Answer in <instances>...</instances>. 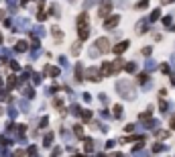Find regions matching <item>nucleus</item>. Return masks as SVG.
Wrapping results in <instances>:
<instances>
[{
	"instance_id": "1",
	"label": "nucleus",
	"mask_w": 175,
	"mask_h": 157,
	"mask_svg": "<svg viewBox=\"0 0 175 157\" xmlns=\"http://www.w3.org/2000/svg\"><path fill=\"white\" fill-rule=\"evenodd\" d=\"M86 21H88V14L82 12L80 18H78V29H80V41H86L88 35H90V29L86 27Z\"/></svg>"
},
{
	"instance_id": "2",
	"label": "nucleus",
	"mask_w": 175,
	"mask_h": 157,
	"mask_svg": "<svg viewBox=\"0 0 175 157\" xmlns=\"http://www.w3.org/2000/svg\"><path fill=\"white\" fill-rule=\"evenodd\" d=\"M110 8H112V2H110V0H104V2L100 4L98 14H100V16H108V14H110Z\"/></svg>"
},
{
	"instance_id": "3",
	"label": "nucleus",
	"mask_w": 175,
	"mask_h": 157,
	"mask_svg": "<svg viewBox=\"0 0 175 157\" xmlns=\"http://www.w3.org/2000/svg\"><path fill=\"white\" fill-rule=\"evenodd\" d=\"M118 23H120V16H118V14H114V16H110V18L104 23V27H106V29H114Z\"/></svg>"
},
{
	"instance_id": "4",
	"label": "nucleus",
	"mask_w": 175,
	"mask_h": 157,
	"mask_svg": "<svg viewBox=\"0 0 175 157\" xmlns=\"http://www.w3.org/2000/svg\"><path fill=\"white\" fill-rule=\"evenodd\" d=\"M96 45H98V49H100V51H108V49H110V43H108V39H98V43H96Z\"/></svg>"
},
{
	"instance_id": "5",
	"label": "nucleus",
	"mask_w": 175,
	"mask_h": 157,
	"mask_svg": "<svg viewBox=\"0 0 175 157\" xmlns=\"http://www.w3.org/2000/svg\"><path fill=\"white\" fill-rule=\"evenodd\" d=\"M45 72H47V76H59V67H53V65H47Z\"/></svg>"
},
{
	"instance_id": "6",
	"label": "nucleus",
	"mask_w": 175,
	"mask_h": 157,
	"mask_svg": "<svg viewBox=\"0 0 175 157\" xmlns=\"http://www.w3.org/2000/svg\"><path fill=\"white\" fill-rule=\"evenodd\" d=\"M102 74H104V76H112V74H114V72H112V65H110V63H104V65H102Z\"/></svg>"
},
{
	"instance_id": "7",
	"label": "nucleus",
	"mask_w": 175,
	"mask_h": 157,
	"mask_svg": "<svg viewBox=\"0 0 175 157\" xmlns=\"http://www.w3.org/2000/svg\"><path fill=\"white\" fill-rule=\"evenodd\" d=\"M126 47H128V43H126V41H124V43H120V45H116V47H114V51H116V53H118V55H120V53H122V51H126Z\"/></svg>"
},
{
	"instance_id": "8",
	"label": "nucleus",
	"mask_w": 175,
	"mask_h": 157,
	"mask_svg": "<svg viewBox=\"0 0 175 157\" xmlns=\"http://www.w3.org/2000/svg\"><path fill=\"white\" fill-rule=\"evenodd\" d=\"M82 117H84V120H90V118H92V112H90V110H84Z\"/></svg>"
},
{
	"instance_id": "9",
	"label": "nucleus",
	"mask_w": 175,
	"mask_h": 157,
	"mask_svg": "<svg viewBox=\"0 0 175 157\" xmlns=\"http://www.w3.org/2000/svg\"><path fill=\"white\" fill-rule=\"evenodd\" d=\"M25 49H27V43H18L16 45V51H25Z\"/></svg>"
},
{
	"instance_id": "10",
	"label": "nucleus",
	"mask_w": 175,
	"mask_h": 157,
	"mask_svg": "<svg viewBox=\"0 0 175 157\" xmlns=\"http://www.w3.org/2000/svg\"><path fill=\"white\" fill-rule=\"evenodd\" d=\"M167 135H169L167 131H157V137H159V139H163V137H167Z\"/></svg>"
},
{
	"instance_id": "11",
	"label": "nucleus",
	"mask_w": 175,
	"mask_h": 157,
	"mask_svg": "<svg viewBox=\"0 0 175 157\" xmlns=\"http://www.w3.org/2000/svg\"><path fill=\"white\" fill-rule=\"evenodd\" d=\"M147 4H149V0H140V2H138V8H145Z\"/></svg>"
},
{
	"instance_id": "12",
	"label": "nucleus",
	"mask_w": 175,
	"mask_h": 157,
	"mask_svg": "<svg viewBox=\"0 0 175 157\" xmlns=\"http://www.w3.org/2000/svg\"><path fill=\"white\" fill-rule=\"evenodd\" d=\"M151 51H153V49H151V47H145V49H143V55H149V53H151Z\"/></svg>"
},
{
	"instance_id": "13",
	"label": "nucleus",
	"mask_w": 175,
	"mask_h": 157,
	"mask_svg": "<svg viewBox=\"0 0 175 157\" xmlns=\"http://www.w3.org/2000/svg\"><path fill=\"white\" fill-rule=\"evenodd\" d=\"M161 2H163V4H167V2H173V0H161Z\"/></svg>"
},
{
	"instance_id": "14",
	"label": "nucleus",
	"mask_w": 175,
	"mask_h": 157,
	"mask_svg": "<svg viewBox=\"0 0 175 157\" xmlns=\"http://www.w3.org/2000/svg\"><path fill=\"white\" fill-rule=\"evenodd\" d=\"M171 126H173V129H175V118H173V120H171Z\"/></svg>"
}]
</instances>
